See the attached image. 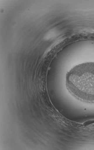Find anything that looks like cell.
Listing matches in <instances>:
<instances>
[{"label":"cell","instance_id":"cell-1","mask_svg":"<svg viewBox=\"0 0 94 150\" xmlns=\"http://www.w3.org/2000/svg\"><path fill=\"white\" fill-rule=\"evenodd\" d=\"M66 78L67 86L74 95L82 99L94 101V62L74 67Z\"/></svg>","mask_w":94,"mask_h":150}]
</instances>
